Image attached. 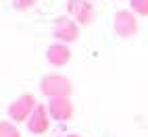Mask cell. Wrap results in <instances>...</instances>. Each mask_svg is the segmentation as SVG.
Masks as SVG:
<instances>
[{
  "mask_svg": "<svg viewBox=\"0 0 148 137\" xmlns=\"http://www.w3.org/2000/svg\"><path fill=\"white\" fill-rule=\"evenodd\" d=\"M40 92L48 98V100H54V98H69L71 92H73V85H71V81H69L67 77L50 73V75L42 77Z\"/></svg>",
  "mask_w": 148,
  "mask_h": 137,
  "instance_id": "1",
  "label": "cell"
},
{
  "mask_svg": "<svg viewBox=\"0 0 148 137\" xmlns=\"http://www.w3.org/2000/svg\"><path fill=\"white\" fill-rule=\"evenodd\" d=\"M38 108V102H36V98L32 94H21L19 98H15V100L8 104V119L15 121V123H27L29 121V116L34 114V110Z\"/></svg>",
  "mask_w": 148,
  "mask_h": 137,
  "instance_id": "2",
  "label": "cell"
},
{
  "mask_svg": "<svg viewBox=\"0 0 148 137\" xmlns=\"http://www.w3.org/2000/svg\"><path fill=\"white\" fill-rule=\"evenodd\" d=\"M52 35L58 44H73L79 40V23L73 21L71 17H56L52 25Z\"/></svg>",
  "mask_w": 148,
  "mask_h": 137,
  "instance_id": "3",
  "label": "cell"
},
{
  "mask_svg": "<svg viewBox=\"0 0 148 137\" xmlns=\"http://www.w3.org/2000/svg\"><path fill=\"white\" fill-rule=\"evenodd\" d=\"M113 31H115V35L123 37V40L136 35V33H138V19H136V13H134V11H127V8L117 11L115 17H113Z\"/></svg>",
  "mask_w": 148,
  "mask_h": 137,
  "instance_id": "4",
  "label": "cell"
},
{
  "mask_svg": "<svg viewBox=\"0 0 148 137\" xmlns=\"http://www.w3.org/2000/svg\"><path fill=\"white\" fill-rule=\"evenodd\" d=\"M67 13L79 25H90L96 19V8L92 6L90 0H69L67 2Z\"/></svg>",
  "mask_w": 148,
  "mask_h": 137,
  "instance_id": "5",
  "label": "cell"
},
{
  "mask_svg": "<svg viewBox=\"0 0 148 137\" xmlns=\"http://www.w3.org/2000/svg\"><path fill=\"white\" fill-rule=\"evenodd\" d=\"M48 112H50V119L56 123H67L73 119V102L71 98H54V100L48 102Z\"/></svg>",
  "mask_w": 148,
  "mask_h": 137,
  "instance_id": "6",
  "label": "cell"
},
{
  "mask_svg": "<svg viewBox=\"0 0 148 137\" xmlns=\"http://www.w3.org/2000/svg\"><path fill=\"white\" fill-rule=\"evenodd\" d=\"M48 129H50V112H48V106L38 104V108L34 110V114L27 121V131L34 133V135H44Z\"/></svg>",
  "mask_w": 148,
  "mask_h": 137,
  "instance_id": "7",
  "label": "cell"
},
{
  "mask_svg": "<svg viewBox=\"0 0 148 137\" xmlns=\"http://www.w3.org/2000/svg\"><path fill=\"white\" fill-rule=\"evenodd\" d=\"M46 60L50 62L52 66H65L69 60H71V50H69L67 44H52L48 46L46 50Z\"/></svg>",
  "mask_w": 148,
  "mask_h": 137,
  "instance_id": "8",
  "label": "cell"
},
{
  "mask_svg": "<svg viewBox=\"0 0 148 137\" xmlns=\"http://www.w3.org/2000/svg\"><path fill=\"white\" fill-rule=\"evenodd\" d=\"M0 137H21V131L17 129V125L2 121L0 123Z\"/></svg>",
  "mask_w": 148,
  "mask_h": 137,
  "instance_id": "9",
  "label": "cell"
},
{
  "mask_svg": "<svg viewBox=\"0 0 148 137\" xmlns=\"http://www.w3.org/2000/svg\"><path fill=\"white\" fill-rule=\"evenodd\" d=\"M130 6L136 15L148 17V0H130Z\"/></svg>",
  "mask_w": 148,
  "mask_h": 137,
  "instance_id": "10",
  "label": "cell"
},
{
  "mask_svg": "<svg viewBox=\"0 0 148 137\" xmlns=\"http://www.w3.org/2000/svg\"><path fill=\"white\" fill-rule=\"evenodd\" d=\"M36 2H38V0H15L13 6H15V11H29Z\"/></svg>",
  "mask_w": 148,
  "mask_h": 137,
  "instance_id": "11",
  "label": "cell"
},
{
  "mask_svg": "<svg viewBox=\"0 0 148 137\" xmlns=\"http://www.w3.org/2000/svg\"><path fill=\"white\" fill-rule=\"evenodd\" d=\"M63 137H82L79 133H69V135H63Z\"/></svg>",
  "mask_w": 148,
  "mask_h": 137,
  "instance_id": "12",
  "label": "cell"
}]
</instances>
